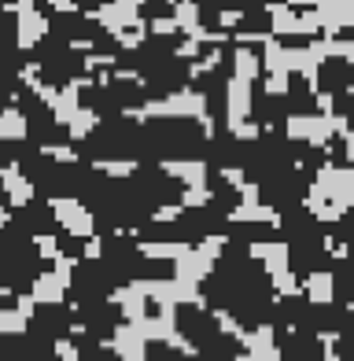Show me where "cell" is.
Instances as JSON below:
<instances>
[{
    "mask_svg": "<svg viewBox=\"0 0 354 361\" xmlns=\"http://www.w3.org/2000/svg\"><path fill=\"white\" fill-rule=\"evenodd\" d=\"M354 200V173L350 170H321L317 185H314V210L317 214H340L343 207Z\"/></svg>",
    "mask_w": 354,
    "mask_h": 361,
    "instance_id": "6da1fadb",
    "label": "cell"
}]
</instances>
